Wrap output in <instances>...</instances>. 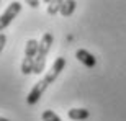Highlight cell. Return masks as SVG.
Masks as SVG:
<instances>
[{"mask_svg":"<svg viewBox=\"0 0 126 121\" xmlns=\"http://www.w3.org/2000/svg\"><path fill=\"white\" fill-rule=\"evenodd\" d=\"M54 41V38H52L51 33H44L41 38V41H39V51H38V56L34 57V70H33V74H43V70L46 67V57H47V52L51 49V44Z\"/></svg>","mask_w":126,"mask_h":121,"instance_id":"obj_1","label":"cell"},{"mask_svg":"<svg viewBox=\"0 0 126 121\" xmlns=\"http://www.w3.org/2000/svg\"><path fill=\"white\" fill-rule=\"evenodd\" d=\"M20 12H21V3H20V2H10L7 10L0 15V33L16 18V15H18Z\"/></svg>","mask_w":126,"mask_h":121,"instance_id":"obj_2","label":"cell"},{"mask_svg":"<svg viewBox=\"0 0 126 121\" xmlns=\"http://www.w3.org/2000/svg\"><path fill=\"white\" fill-rule=\"evenodd\" d=\"M47 87H49V84H47L46 79L39 80V82H38V84L34 85L31 90H30L28 97H26V103H28V105H36V103L39 102V98L43 97V93L46 92Z\"/></svg>","mask_w":126,"mask_h":121,"instance_id":"obj_3","label":"cell"},{"mask_svg":"<svg viewBox=\"0 0 126 121\" xmlns=\"http://www.w3.org/2000/svg\"><path fill=\"white\" fill-rule=\"evenodd\" d=\"M64 67H65V59L64 57H57V59L54 60V64L51 65L49 72L46 74V77H44V79L47 80V84H52V82L57 79V75L64 70Z\"/></svg>","mask_w":126,"mask_h":121,"instance_id":"obj_4","label":"cell"},{"mask_svg":"<svg viewBox=\"0 0 126 121\" xmlns=\"http://www.w3.org/2000/svg\"><path fill=\"white\" fill-rule=\"evenodd\" d=\"M75 57H77V59H79L80 62L85 65V67H89V69H94L95 64H97V59H95V57L92 56L87 49H77Z\"/></svg>","mask_w":126,"mask_h":121,"instance_id":"obj_5","label":"cell"},{"mask_svg":"<svg viewBox=\"0 0 126 121\" xmlns=\"http://www.w3.org/2000/svg\"><path fill=\"white\" fill-rule=\"evenodd\" d=\"M67 116L74 121H84L90 116V111L85 110V108H72V110L67 111Z\"/></svg>","mask_w":126,"mask_h":121,"instance_id":"obj_6","label":"cell"},{"mask_svg":"<svg viewBox=\"0 0 126 121\" xmlns=\"http://www.w3.org/2000/svg\"><path fill=\"white\" fill-rule=\"evenodd\" d=\"M38 51H39V41H36V39H30V41H26V47H25V57L34 59V57L38 56Z\"/></svg>","mask_w":126,"mask_h":121,"instance_id":"obj_7","label":"cell"},{"mask_svg":"<svg viewBox=\"0 0 126 121\" xmlns=\"http://www.w3.org/2000/svg\"><path fill=\"white\" fill-rule=\"evenodd\" d=\"M75 7H77V2H74V0L62 2V5H61V12H59V13H61L62 16H70V15L74 13Z\"/></svg>","mask_w":126,"mask_h":121,"instance_id":"obj_8","label":"cell"},{"mask_svg":"<svg viewBox=\"0 0 126 121\" xmlns=\"http://www.w3.org/2000/svg\"><path fill=\"white\" fill-rule=\"evenodd\" d=\"M34 70V59H30V57H25L23 62H21V74L30 75Z\"/></svg>","mask_w":126,"mask_h":121,"instance_id":"obj_9","label":"cell"},{"mask_svg":"<svg viewBox=\"0 0 126 121\" xmlns=\"http://www.w3.org/2000/svg\"><path fill=\"white\" fill-rule=\"evenodd\" d=\"M41 118H43V121H62L56 113L52 111V110H46V111H43Z\"/></svg>","mask_w":126,"mask_h":121,"instance_id":"obj_10","label":"cell"},{"mask_svg":"<svg viewBox=\"0 0 126 121\" xmlns=\"http://www.w3.org/2000/svg\"><path fill=\"white\" fill-rule=\"evenodd\" d=\"M61 5H62V2H49V5H47V13L56 15L57 12H61Z\"/></svg>","mask_w":126,"mask_h":121,"instance_id":"obj_11","label":"cell"},{"mask_svg":"<svg viewBox=\"0 0 126 121\" xmlns=\"http://www.w3.org/2000/svg\"><path fill=\"white\" fill-rule=\"evenodd\" d=\"M5 43H7V36H5L3 33H0V52L3 51V47H5Z\"/></svg>","mask_w":126,"mask_h":121,"instance_id":"obj_12","label":"cell"},{"mask_svg":"<svg viewBox=\"0 0 126 121\" xmlns=\"http://www.w3.org/2000/svg\"><path fill=\"white\" fill-rule=\"evenodd\" d=\"M26 3H28L30 7H31V8H36L38 5H39V2H38V0H28Z\"/></svg>","mask_w":126,"mask_h":121,"instance_id":"obj_13","label":"cell"},{"mask_svg":"<svg viewBox=\"0 0 126 121\" xmlns=\"http://www.w3.org/2000/svg\"><path fill=\"white\" fill-rule=\"evenodd\" d=\"M0 121H8V120H7V118H2V116H0Z\"/></svg>","mask_w":126,"mask_h":121,"instance_id":"obj_14","label":"cell"}]
</instances>
